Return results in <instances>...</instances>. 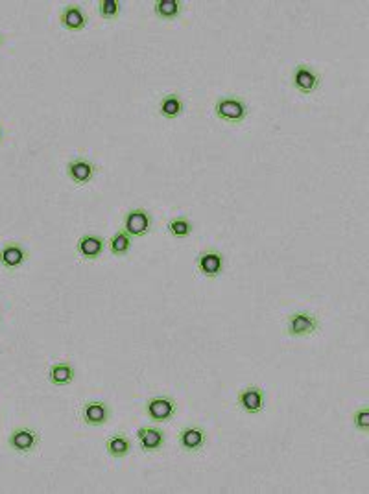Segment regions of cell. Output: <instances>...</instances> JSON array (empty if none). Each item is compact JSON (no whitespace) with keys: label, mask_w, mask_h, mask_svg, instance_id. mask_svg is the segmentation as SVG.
<instances>
[{"label":"cell","mask_w":369,"mask_h":494,"mask_svg":"<svg viewBox=\"0 0 369 494\" xmlns=\"http://www.w3.org/2000/svg\"><path fill=\"white\" fill-rule=\"evenodd\" d=\"M225 258L216 249H205L196 257L197 273L205 278H218L223 273Z\"/></svg>","instance_id":"9"},{"label":"cell","mask_w":369,"mask_h":494,"mask_svg":"<svg viewBox=\"0 0 369 494\" xmlns=\"http://www.w3.org/2000/svg\"><path fill=\"white\" fill-rule=\"evenodd\" d=\"M177 414V402L168 395H155L146 402L148 418L155 424H165L172 421Z\"/></svg>","instance_id":"5"},{"label":"cell","mask_w":369,"mask_h":494,"mask_svg":"<svg viewBox=\"0 0 369 494\" xmlns=\"http://www.w3.org/2000/svg\"><path fill=\"white\" fill-rule=\"evenodd\" d=\"M106 246L115 257H126L132 251V237L124 231H118L107 240Z\"/></svg>","instance_id":"21"},{"label":"cell","mask_w":369,"mask_h":494,"mask_svg":"<svg viewBox=\"0 0 369 494\" xmlns=\"http://www.w3.org/2000/svg\"><path fill=\"white\" fill-rule=\"evenodd\" d=\"M2 136H4V133H2V127H0V141H2Z\"/></svg>","instance_id":"24"},{"label":"cell","mask_w":369,"mask_h":494,"mask_svg":"<svg viewBox=\"0 0 369 494\" xmlns=\"http://www.w3.org/2000/svg\"><path fill=\"white\" fill-rule=\"evenodd\" d=\"M98 15L106 20H115L120 17L122 4L118 0H98Z\"/></svg>","instance_id":"22"},{"label":"cell","mask_w":369,"mask_h":494,"mask_svg":"<svg viewBox=\"0 0 369 494\" xmlns=\"http://www.w3.org/2000/svg\"><path fill=\"white\" fill-rule=\"evenodd\" d=\"M214 115L228 126H240L249 115L248 101L242 96H220L214 104Z\"/></svg>","instance_id":"1"},{"label":"cell","mask_w":369,"mask_h":494,"mask_svg":"<svg viewBox=\"0 0 369 494\" xmlns=\"http://www.w3.org/2000/svg\"><path fill=\"white\" fill-rule=\"evenodd\" d=\"M153 13L161 20H176L183 13V0H155Z\"/></svg>","instance_id":"19"},{"label":"cell","mask_w":369,"mask_h":494,"mask_svg":"<svg viewBox=\"0 0 369 494\" xmlns=\"http://www.w3.org/2000/svg\"><path fill=\"white\" fill-rule=\"evenodd\" d=\"M122 231L132 238L146 237L152 231V214L142 207L130 209L122 218Z\"/></svg>","instance_id":"3"},{"label":"cell","mask_w":369,"mask_h":494,"mask_svg":"<svg viewBox=\"0 0 369 494\" xmlns=\"http://www.w3.org/2000/svg\"><path fill=\"white\" fill-rule=\"evenodd\" d=\"M179 449L187 454H197L207 444V432L202 426H185L177 435Z\"/></svg>","instance_id":"13"},{"label":"cell","mask_w":369,"mask_h":494,"mask_svg":"<svg viewBox=\"0 0 369 494\" xmlns=\"http://www.w3.org/2000/svg\"><path fill=\"white\" fill-rule=\"evenodd\" d=\"M8 444L10 449L20 456H32L39 449L41 444V435L37 434L34 428L28 426H19L10 434L8 437Z\"/></svg>","instance_id":"4"},{"label":"cell","mask_w":369,"mask_h":494,"mask_svg":"<svg viewBox=\"0 0 369 494\" xmlns=\"http://www.w3.org/2000/svg\"><path fill=\"white\" fill-rule=\"evenodd\" d=\"M60 24L67 31H81L89 24V13L80 4H67L60 11Z\"/></svg>","instance_id":"15"},{"label":"cell","mask_w":369,"mask_h":494,"mask_svg":"<svg viewBox=\"0 0 369 494\" xmlns=\"http://www.w3.org/2000/svg\"><path fill=\"white\" fill-rule=\"evenodd\" d=\"M67 176L76 187H87L97 177V164L87 157H74L67 162Z\"/></svg>","instance_id":"7"},{"label":"cell","mask_w":369,"mask_h":494,"mask_svg":"<svg viewBox=\"0 0 369 494\" xmlns=\"http://www.w3.org/2000/svg\"><path fill=\"white\" fill-rule=\"evenodd\" d=\"M185 111V101L177 92H170V94H165L159 100V115L167 120H176Z\"/></svg>","instance_id":"18"},{"label":"cell","mask_w":369,"mask_h":494,"mask_svg":"<svg viewBox=\"0 0 369 494\" xmlns=\"http://www.w3.org/2000/svg\"><path fill=\"white\" fill-rule=\"evenodd\" d=\"M2 43H4V37L0 36V46H2Z\"/></svg>","instance_id":"25"},{"label":"cell","mask_w":369,"mask_h":494,"mask_svg":"<svg viewBox=\"0 0 369 494\" xmlns=\"http://www.w3.org/2000/svg\"><path fill=\"white\" fill-rule=\"evenodd\" d=\"M111 417V408L104 400H87L80 408L81 423L87 426H102Z\"/></svg>","instance_id":"12"},{"label":"cell","mask_w":369,"mask_h":494,"mask_svg":"<svg viewBox=\"0 0 369 494\" xmlns=\"http://www.w3.org/2000/svg\"><path fill=\"white\" fill-rule=\"evenodd\" d=\"M46 379L56 388H65V386H71L74 382L76 371H74V365L71 362H56L48 367Z\"/></svg>","instance_id":"16"},{"label":"cell","mask_w":369,"mask_h":494,"mask_svg":"<svg viewBox=\"0 0 369 494\" xmlns=\"http://www.w3.org/2000/svg\"><path fill=\"white\" fill-rule=\"evenodd\" d=\"M237 406L248 415L263 414L264 406H266V395L258 386H248V388L238 391Z\"/></svg>","instance_id":"10"},{"label":"cell","mask_w":369,"mask_h":494,"mask_svg":"<svg viewBox=\"0 0 369 494\" xmlns=\"http://www.w3.org/2000/svg\"><path fill=\"white\" fill-rule=\"evenodd\" d=\"M132 439H130L127 434H124V432H117V434L109 435V437L106 439V452L111 456V458H127V456L132 454Z\"/></svg>","instance_id":"17"},{"label":"cell","mask_w":369,"mask_h":494,"mask_svg":"<svg viewBox=\"0 0 369 494\" xmlns=\"http://www.w3.org/2000/svg\"><path fill=\"white\" fill-rule=\"evenodd\" d=\"M167 231L172 238H177V240H185V238H188L190 234H193L194 223L190 222L187 216H176L167 223Z\"/></svg>","instance_id":"20"},{"label":"cell","mask_w":369,"mask_h":494,"mask_svg":"<svg viewBox=\"0 0 369 494\" xmlns=\"http://www.w3.org/2000/svg\"><path fill=\"white\" fill-rule=\"evenodd\" d=\"M319 319L309 310H298L286 318V334L290 338H309L318 332Z\"/></svg>","instance_id":"2"},{"label":"cell","mask_w":369,"mask_h":494,"mask_svg":"<svg viewBox=\"0 0 369 494\" xmlns=\"http://www.w3.org/2000/svg\"><path fill=\"white\" fill-rule=\"evenodd\" d=\"M106 240L100 234H81L76 242V253L85 262H97L106 251Z\"/></svg>","instance_id":"11"},{"label":"cell","mask_w":369,"mask_h":494,"mask_svg":"<svg viewBox=\"0 0 369 494\" xmlns=\"http://www.w3.org/2000/svg\"><path fill=\"white\" fill-rule=\"evenodd\" d=\"M28 260V249L19 242H8L0 247V264L8 271H17Z\"/></svg>","instance_id":"14"},{"label":"cell","mask_w":369,"mask_h":494,"mask_svg":"<svg viewBox=\"0 0 369 494\" xmlns=\"http://www.w3.org/2000/svg\"><path fill=\"white\" fill-rule=\"evenodd\" d=\"M167 434L159 426H141L137 430V444L144 454H159L165 449Z\"/></svg>","instance_id":"8"},{"label":"cell","mask_w":369,"mask_h":494,"mask_svg":"<svg viewBox=\"0 0 369 494\" xmlns=\"http://www.w3.org/2000/svg\"><path fill=\"white\" fill-rule=\"evenodd\" d=\"M292 85L295 87V91L301 94H312L321 85V74H319L314 66L299 63L293 66L292 72Z\"/></svg>","instance_id":"6"},{"label":"cell","mask_w":369,"mask_h":494,"mask_svg":"<svg viewBox=\"0 0 369 494\" xmlns=\"http://www.w3.org/2000/svg\"><path fill=\"white\" fill-rule=\"evenodd\" d=\"M353 424L354 428L362 432V434H368L369 432V408L368 406H362L354 411L353 415Z\"/></svg>","instance_id":"23"}]
</instances>
